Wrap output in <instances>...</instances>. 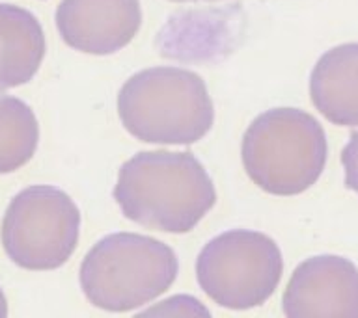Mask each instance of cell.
I'll return each instance as SVG.
<instances>
[{
  "label": "cell",
  "mask_w": 358,
  "mask_h": 318,
  "mask_svg": "<svg viewBox=\"0 0 358 318\" xmlns=\"http://www.w3.org/2000/svg\"><path fill=\"white\" fill-rule=\"evenodd\" d=\"M284 259L271 236L231 229L209 240L196 259L200 289L220 307L246 311L263 305L278 289Z\"/></svg>",
  "instance_id": "cell-5"
},
{
  "label": "cell",
  "mask_w": 358,
  "mask_h": 318,
  "mask_svg": "<svg viewBox=\"0 0 358 318\" xmlns=\"http://www.w3.org/2000/svg\"><path fill=\"white\" fill-rule=\"evenodd\" d=\"M172 2H196V0H172Z\"/></svg>",
  "instance_id": "cell-15"
},
{
  "label": "cell",
  "mask_w": 358,
  "mask_h": 318,
  "mask_svg": "<svg viewBox=\"0 0 358 318\" xmlns=\"http://www.w3.org/2000/svg\"><path fill=\"white\" fill-rule=\"evenodd\" d=\"M80 212L56 186H30L11 199L2 220V245L17 266L34 272L64 266L77 250Z\"/></svg>",
  "instance_id": "cell-6"
},
{
  "label": "cell",
  "mask_w": 358,
  "mask_h": 318,
  "mask_svg": "<svg viewBox=\"0 0 358 318\" xmlns=\"http://www.w3.org/2000/svg\"><path fill=\"white\" fill-rule=\"evenodd\" d=\"M179 273L176 251L138 233H112L86 253L80 289L97 309L134 311L162 296Z\"/></svg>",
  "instance_id": "cell-4"
},
{
  "label": "cell",
  "mask_w": 358,
  "mask_h": 318,
  "mask_svg": "<svg viewBox=\"0 0 358 318\" xmlns=\"http://www.w3.org/2000/svg\"><path fill=\"white\" fill-rule=\"evenodd\" d=\"M241 156L248 177L271 195H299L321 177L329 142L323 125L299 108L259 114L243 136Z\"/></svg>",
  "instance_id": "cell-3"
},
{
  "label": "cell",
  "mask_w": 358,
  "mask_h": 318,
  "mask_svg": "<svg viewBox=\"0 0 358 318\" xmlns=\"http://www.w3.org/2000/svg\"><path fill=\"white\" fill-rule=\"evenodd\" d=\"M114 199L131 222L183 234L215 206L217 192L203 164L189 151H140L120 167Z\"/></svg>",
  "instance_id": "cell-1"
},
{
  "label": "cell",
  "mask_w": 358,
  "mask_h": 318,
  "mask_svg": "<svg viewBox=\"0 0 358 318\" xmlns=\"http://www.w3.org/2000/svg\"><path fill=\"white\" fill-rule=\"evenodd\" d=\"M341 164L345 169V186L358 194V130L351 134V138L341 151Z\"/></svg>",
  "instance_id": "cell-13"
},
{
  "label": "cell",
  "mask_w": 358,
  "mask_h": 318,
  "mask_svg": "<svg viewBox=\"0 0 358 318\" xmlns=\"http://www.w3.org/2000/svg\"><path fill=\"white\" fill-rule=\"evenodd\" d=\"M289 318H358V268L340 255H315L295 268L282 298Z\"/></svg>",
  "instance_id": "cell-7"
},
{
  "label": "cell",
  "mask_w": 358,
  "mask_h": 318,
  "mask_svg": "<svg viewBox=\"0 0 358 318\" xmlns=\"http://www.w3.org/2000/svg\"><path fill=\"white\" fill-rule=\"evenodd\" d=\"M117 116L131 136L161 145L196 144L215 121L206 80L181 67H150L125 80Z\"/></svg>",
  "instance_id": "cell-2"
},
{
  "label": "cell",
  "mask_w": 358,
  "mask_h": 318,
  "mask_svg": "<svg viewBox=\"0 0 358 318\" xmlns=\"http://www.w3.org/2000/svg\"><path fill=\"white\" fill-rule=\"evenodd\" d=\"M38 142L39 125L32 108L24 100L0 93V175L24 166Z\"/></svg>",
  "instance_id": "cell-11"
},
{
  "label": "cell",
  "mask_w": 358,
  "mask_h": 318,
  "mask_svg": "<svg viewBox=\"0 0 358 318\" xmlns=\"http://www.w3.org/2000/svg\"><path fill=\"white\" fill-rule=\"evenodd\" d=\"M8 317V301H6V296L0 289V318Z\"/></svg>",
  "instance_id": "cell-14"
},
{
  "label": "cell",
  "mask_w": 358,
  "mask_h": 318,
  "mask_svg": "<svg viewBox=\"0 0 358 318\" xmlns=\"http://www.w3.org/2000/svg\"><path fill=\"white\" fill-rule=\"evenodd\" d=\"M45 56L43 28L28 10L0 4V89L30 82Z\"/></svg>",
  "instance_id": "cell-10"
},
{
  "label": "cell",
  "mask_w": 358,
  "mask_h": 318,
  "mask_svg": "<svg viewBox=\"0 0 358 318\" xmlns=\"http://www.w3.org/2000/svg\"><path fill=\"white\" fill-rule=\"evenodd\" d=\"M56 28L64 43L86 54H114L142 24L140 0H62Z\"/></svg>",
  "instance_id": "cell-8"
},
{
  "label": "cell",
  "mask_w": 358,
  "mask_h": 318,
  "mask_svg": "<svg viewBox=\"0 0 358 318\" xmlns=\"http://www.w3.org/2000/svg\"><path fill=\"white\" fill-rule=\"evenodd\" d=\"M310 97L324 119L338 127L358 125V43L327 50L310 75Z\"/></svg>",
  "instance_id": "cell-9"
},
{
  "label": "cell",
  "mask_w": 358,
  "mask_h": 318,
  "mask_svg": "<svg viewBox=\"0 0 358 318\" xmlns=\"http://www.w3.org/2000/svg\"><path fill=\"white\" fill-rule=\"evenodd\" d=\"M144 315H203V317H211V311L201 307V303L194 298L189 296H176L166 301H161L159 305L153 309L144 311Z\"/></svg>",
  "instance_id": "cell-12"
}]
</instances>
